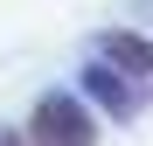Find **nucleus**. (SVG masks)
Returning <instances> with one entry per match:
<instances>
[{"label":"nucleus","mask_w":153,"mask_h":146,"mask_svg":"<svg viewBox=\"0 0 153 146\" xmlns=\"http://www.w3.org/2000/svg\"><path fill=\"white\" fill-rule=\"evenodd\" d=\"M28 139L35 146H97V125H91V111L70 90H49L35 104V118H28Z\"/></svg>","instance_id":"obj_1"},{"label":"nucleus","mask_w":153,"mask_h":146,"mask_svg":"<svg viewBox=\"0 0 153 146\" xmlns=\"http://www.w3.org/2000/svg\"><path fill=\"white\" fill-rule=\"evenodd\" d=\"M97 49H105V63H111V70H125V77H146V84H153V42H146V35L111 28V35H97Z\"/></svg>","instance_id":"obj_2"},{"label":"nucleus","mask_w":153,"mask_h":146,"mask_svg":"<svg viewBox=\"0 0 153 146\" xmlns=\"http://www.w3.org/2000/svg\"><path fill=\"white\" fill-rule=\"evenodd\" d=\"M84 90H97V97H105L118 118H132V84H125L111 63H91V70H84Z\"/></svg>","instance_id":"obj_3"},{"label":"nucleus","mask_w":153,"mask_h":146,"mask_svg":"<svg viewBox=\"0 0 153 146\" xmlns=\"http://www.w3.org/2000/svg\"><path fill=\"white\" fill-rule=\"evenodd\" d=\"M0 146H35L28 132H14V125H0Z\"/></svg>","instance_id":"obj_4"}]
</instances>
